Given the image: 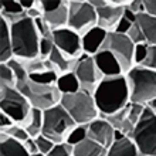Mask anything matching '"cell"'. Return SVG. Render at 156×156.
I'll return each instance as SVG.
<instances>
[{"mask_svg": "<svg viewBox=\"0 0 156 156\" xmlns=\"http://www.w3.org/2000/svg\"><path fill=\"white\" fill-rule=\"evenodd\" d=\"M128 9L135 13L136 16L140 14V13H144V0H129Z\"/></svg>", "mask_w": 156, "mask_h": 156, "instance_id": "obj_42", "label": "cell"}, {"mask_svg": "<svg viewBox=\"0 0 156 156\" xmlns=\"http://www.w3.org/2000/svg\"><path fill=\"white\" fill-rule=\"evenodd\" d=\"M66 111L71 115L77 125H88L99 118V111L91 92L80 90L74 94L61 95L60 101Z\"/></svg>", "mask_w": 156, "mask_h": 156, "instance_id": "obj_5", "label": "cell"}, {"mask_svg": "<svg viewBox=\"0 0 156 156\" xmlns=\"http://www.w3.org/2000/svg\"><path fill=\"white\" fill-rule=\"evenodd\" d=\"M108 31L104 29L95 26L92 29H90L87 33L81 36V44H82V51L85 55H95L99 50H102V45L107 40Z\"/></svg>", "mask_w": 156, "mask_h": 156, "instance_id": "obj_16", "label": "cell"}, {"mask_svg": "<svg viewBox=\"0 0 156 156\" xmlns=\"http://www.w3.org/2000/svg\"><path fill=\"white\" fill-rule=\"evenodd\" d=\"M95 26L97 10L88 0H68V29L82 36Z\"/></svg>", "mask_w": 156, "mask_h": 156, "instance_id": "obj_9", "label": "cell"}, {"mask_svg": "<svg viewBox=\"0 0 156 156\" xmlns=\"http://www.w3.org/2000/svg\"><path fill=\"white\" fill-rule=\"evenodd\" d=\"M36 139V144H37V148H38V152L43 153V155H48L51 152V149L54 148V142L51 139H48L47 136L44 135H38L37 138H34Z\"/></svg>", "mask_w": 156, "mask_h": 156, "instance_id": "obj_36", "label": "cell"}, {"mask_svg": "<svg viewBox=\"0 0 156 156\" xmlns=\"http://www.w3.org/2000/svg\"><path fill=\"white\" fill-rule=\"evenodd\" d=\"M0 17L4 19L9 24H14L26 19L27 12L21 7L19 0H10V2L4 0L0 3Z\"/></svg>", "mask_w": 156, "mask_h": 156, "instance_id": "obj_19", "label": "cell"}, {"mask_svg": "<svg viewBox=\"0 0 156 156\" xmlns=\"http://www.w3.org/2000/svg\"><path fill=\"white\" fill-rule=\"evenodd\" d=\"M128 38L133 43V44H140V43H146V40H145V36L144 33H142V30H140L139 24L138 23H133L132 24V27L129 29V31H128Z\"/></svg>", "mask_w": 156, "mask_h": 156, "instance_id": "obj_37", "label": "cell"}, {"mask_svg": "<svg viewBox=\"0 0 156 156\" xmlns=\"http://www.w3.org/2000/svg\"><path fill=\"white\" fill-rule=\"evenodd\" d=\"M136 23L139 24L146 43L149 45H156V17L140 13L136 16Z\"/></svg>", "mask_w": 156, "mask_h": 156, "instance_id": "obj_24", "label": "cell"}, {"mask_svg": "<svg viewBox=\"0 0 156 156\" xmlns=\"http://www.w3.org/2000/svg\"><path fill=\"white\" fill-rule=\"evenodd\" d=\"M31 156H45V155H43V153H36V155H31Z\"/></svg>", "mask_w": 156, "mask_h": 156, "instance_id": "obj_48", "label": "cell"}, {"mask_svg": "<svg viewBox=\"0 0 156 156\" xmlns=\"http://www.w3.org/2000/svg\"><path fill=\"white\" fill-rule=\"evenodd\" d=\"M7 64H9V67L13 70L14 75H16L17 84H20V82L26 81V80L29 78V73H27V70L24 68V66H23V62H21L20 60H17V58H12Z\"/></svg>", "mask_w": 156, "mask_h": 156, "instance_id": "obj_31", "label": "cell"}, {"mask_svg": "<svg viewBox=\"0 0 156 156\" xmlns=\"http://www.w3.org/2000/svg\"><path fill=\"white\" fill-rule=\"evenodd\" d=\"M2 132H4L6 135L10 136V138H13V139L20 140V142H23V144H24L27 139H30L29 132L24 129V126H21V125H19V123H14L13 126H10L9 129L2 131Z\"/></svg>", "mask_w": 156, "mask_h": 156, "instance_id": "obj_32", "label": "cell"}, {"mask_svg": "<svg viewBox=\"0 0 156 156\" xmlns=\"http://www.w3.org/2000/svg\"><path fill=\"white\" fill-rule=\"evenodd\" d=\"M16 88L29 99L31 107L41 111H45L61 101V92L55 85H41L31 81L30 78L17 84Z\"/></svg>", "mask_w": 156, "mask_h": 156, "instance_id": "obj_6", "label": "cell"}, {"mask_svg": "<svg viewBox=\"0 0 156 156\" xmlns=\"http://www.w3.org/2000/svg\"><path fill=\"white\" fill-rule=\"evenodd\" d=\"M19 2H20L21 7L24 9L26 12H29V10L36 7V2H37V0H19Z\"/></svg>", "mask_w": 156, "mask_h": 156, "instance_id": "obj_45", "label": "cell"}, {"mask_svg": "<svg viewBox=\"0 0 156 156\" xmlns=\"http://www.w3.org/2000/svg\"><path fill=\"white\" fill-rule=\"evenodd\" d=\"M92 57H94L95 64L104 77H118V75L125 74L115 55L109 53L108 50H99Z\"/></svg>", "mask_w": 156, "mask_h": 156, "instance_id": "obj_17", "label": "cell"}, {"mask_svg": "<svg viewBox=\"0 0 156 156\" xmlns=\"http://www.w3.org/2000/svg\"><path fill=\"white\" fill-rule=\"evenodd\" d=\"M114 135H115V128L102 116H99L91 123H88V138L98 142L99 145H102L104 148L108 149L114 144V140H115Z\"/></svg>", "mask_w": 156, "mask_h": 156, "instance_id": "obj_15", "label": "cell"}, {"mask_svg": "<svg viewBox=\"0 0 156 156\" xmlns=\"http://www.w3.org/2000/svg\"><path fill=\"white\" fill-rule=\"evenodd\" d=\"M131 104V102H129ZM129 104H128L125 108H122L121 111L112 114V115H108V116H102L111 123L112 126L115 128L116 131H121L123 135L126 136H131L133 129H135L136 123L132 121L131 118V112H129Z\"/></svg>", "mask_w": 156, "mask_h": 156, "instance_id": "obj_18", "label": "cell"}, {"mask_svg": "<svg viewBox=\"0 0 156 156\" xmlns=\"http://www.w3.org/2000/svg\"><path fill=\"white\" fill-rule=\"evenodd\" d=\"M0 156H30V153L23 142L7 136L0 140Z\"/></svg>", "mask_w": 156, "mask_h": 156, "instance_id": "obj_25", "label": "cell"}, {"mask_svg": "<svg viewBox=\"0 0 156 156\" xmlns=\"http://www.w3.org/2000/svg\"><path fill=\"white\" fill-rule=\"evenodd\" d=\"M24 146H26V149H27V152L30 153V156H31V155H36V153H40V152H38L37 144H36V139H34V138H30V139L26 140V142H24Z\"/></svg>", "mask_w": 156, "mask_h": 156, "instance_id": "obj_44", "label": "cell"}, {"mask_svg": "<svg viewBox=\"0 0 156 156\" xmlns=\"http://www.w3.org/2000/svg\"><path fill=\"white\" fill-rule=\"evenodd\" d=\"M99 111V116H108L121 111L131 102L126 75L104 77L92 94Z\"/></svg>", "mask_w": 156, "mask_h": 156, "instance_id": "obj_1", "label": "cell"}, {"mask_svg": "<svg viewBox=\"0 0 156 156\" xmlns=\"http://www.w3.org/2000/svg\"><path fill=\"white\" fill-rule=\"evenodd\" d=\"M148 50H149L148 43L135 44V50H133V66L138 67L145 61V58L148 55Z\"/></svg>", "mask_w": 156, "mask_h": 156, "instance_id": "obj_34", "label": "cell"}, {"mask_svg": "<svg viewBox=\"0 0 156 156\" xmlns=\"http://www.w3.org/2000/svg\"><path fill=\"white\" fill-rule=\"evenodd\" d=\"M55 87H57L58 91L61 92V95L74 94V92L81 90V85H80V82H78V78H77V75L74 74V71L60 75L57 82H55Z\"/></svg>", "mask_w": 156, "mask_h": 156, "instance_id": "obj_26", "label": "cell"}, {"mask_svg": "<svg viewBox=\"0 0 156 156\" xmlns=\"http://www.w3.org/2000/svg\"><path fill=\"white\" fill-rule=\"evenodd\" d=\"M53 40H54V45L60 51L67 54L68 57L80 58L84 55L82 44H81V36L78 33H75V31H73L71 29H68V27L54 30Z\"/></svg>", "mask_w": 156, "mask_h": 156, "instance_id": "obj_14", "label": "cell"}, {"mask_svg": "<svg viewBox=\"0 0 156 156\" xmlns=\"http://www.w3.org/2000/svg\"><path fill=\"white\" fill-rule=\"evenodd\" d=\"M47 60L53 64V67L55 68V71H57L58 74L61 75V74H66V73L74 71V68H75V66H77V62L80 58L68 57L67 54L60 51L57 47H54Z\"/></svg>", "mask_w": 156, "mask_h": 156, "instance_id": "obj_20", "label": "cell"}, {"mask_svg": "<svg viewBox=\"0 0 156 156\" xmlns=\"http://www.w3.org/2000/svg\"><path fill=\"white\" fill-rule=\"evenodd\" d=\"M144 13L156 17V0H144Z\"/></svg>", "mask_w": 156, "mask_h": 156, "instance_id": "obj_41", "label": "cell"}, {"mask_svg": "<svg viewBox=\"0 0 156 156\" xmlns=\"http://www.w3.org/2000/svg\"><path fill=\"white\" fill-rule=\"evenodd\" d=\"M148 107L151 108V109H152V111H153V114H155V115H156V99H153V101H151V102L148 104Z\"/></svg>", "mask_w": 156, "mask_h": 156, "instance_id": "obj_47", "label": "cell"}, {"mask_svg": "<svg viewBox=\"0 0 156 156\" xmlns=\"http://www.w3.org/2000/svg\"><path fill=\"white\" fill-rule=\"evenodd\" d=\"M77 126L74 119L66 111L61 104L43 111V132L41 135L47 136L54 144L66 142L70 132Z\"/></svg>", "mask_w": 156, "mask_h": 156, "instance_id": "obj_4", "label": "cell"}, {"mask_svg": "<svg viewBox=\"0 0 156 156\" xmlns=\"http://www.w3.org/2000/svg\"><path fill=\"white\" fill-rule=\"evenodd\" d=\"M74 74L77 75L81 90L88 91L91 94H94L99 82L104 80V75L101 74V71L98 70V67L94 61V57L85 55V54L80 57L74 68Z\"/></svg>", "mask_w": 156, "mask_h": 156, "instance_id": "obj_11", "label": "cell"}, {"mask_svg": "<svg viewBox=\"0 0 156 156\" xmlns=\"http://www.w3.org/2000/svg\"><path fill=\"white\" fill-rule=\"evenodd\" d=\"M129 138L135 142L140 153L156 156V115L148 105Z\"/></svg>", "mask_w": 156, "mask_h": 156, "instance_id": "obj_7", "label": "cell"}, {"mask_svg": "<svg viewBox=\"0 0 156 156\" xmlns=\"http://www.w3.org/2000/svg\"><path fill=\"white\" fill-rule=\"evenodd\" d=\"M44 20L53 30L64 29L68 23V2L64 0H37Z\"/></svg>", "mask_w": 156, "mask_h": 156, "instance_id": "obj_12", "label": "cell"}, {"mask_svg": "<svg viewBox=\"0 0 156 156\" xmlns=\"http://www.w3.org/2000/svg\"><path fill=\"white\" fill-rule=\"evenodd\" d=\"M108 149L104 148L98 142L87 138L82 142L74 145V153L73 156H107Z\"/></svg>", "mask_w": 156, "mask_h": 156, "instance_id": "obj_23", "label": "cell"}, {"mask_svg": "<svg viewBox=\"0 0 156 156\" xmlns=\"http://www.w3.org/2000/svg\"><path fill=\"white\" fill-rule=\"evenodd\" d=\"M123 17H125L126 20H129L131 23H136V14L133 12H131V10L128 9V6L125 7V10H123Z\"/></svg>", "mask_w": 156, "mask_h": 156, "instance_id": "obj_46", "label": "cell"}, {"mask_svg": "<svg viewBox=\"0 0 156 156\" xmlns=\"http://www.w3.org/2000/svg\"><path fill=\"white\" fill-rule=\"evenodd\" d=\"M21 126H24V129L29 132L30 138H37L38 135H41V132H43V111L33 108L27 121Z\"/></svg>", "mask_w": 156, "mask_h": 156, "instance_id": "obj_27", "label": "cell"}, {"mask_svg": "<svg viewBox=\"0 0 156 156\" xmlns=\"http://www.w3.org/2000/svg\"><path fill=\"white\" fill-rule=\"evenodd\" d=\"M102 50H108L109 53L115 55V58L119 61L122 67L123 73L126 74L133 66V50L135 44L132 43L128 36L116 33H108L107 40L102 45Z\"/></svg>", "mask_w": 156, "mask_h": 156, "instance_id": "obj_10", "label": "cell"}, {"mask_svg": "<svg viewBox=\"0 0 156 156\" xmlns=\"http://www.w3.org/2000/svg\"><path fill=\"white\" fill-rule=\"evenodd\" d=\"M132 24L133 23H131L129 20H126L125 17L122 16V19L119 20V23L116 24V27H115V30L112 31V33H116V34H123V36H126L128 34V31H129V29L132 27Z\"/></svg>", "mask_w": 156, "mask_h": 156, "instance_id": "obj_40", "label": "cell"}, {"mask_svg": "<svg viewBox=\"0 0 156 156\" xmlns=\"http://www.w3.org/2000/svg\"><path fill=\"white\" fill-rule=\"evenodd\" d=\"M0 109L16 123L24 125L33 107L17 88L0 87Z\"/></svg>", "mask_w": 156, "mask_h": 156, "instance_id": "obj_8", "label": "cell"}, {"mask_svg": "<svg viewBox=\"0 0 156 156\" xmlns=\"http://www.w3.org/2000/svg\"><path fill=\"white\" fill-rule=\"evenodd\" d=\"M138 67H144V68H148V70L156 71V45H149L148 55L145 58V61Z\"/></svg>", "mask_w": 156, "mask_h": 156, "instance_id": "obj_38", "label": "cell"}, {"mask_svg": "<svg viewBox=\"0 0 156 156\" xmlns=\"http://www.w3.org/2000/svg\"><path fill=\"white\" fill-rule=\"evenodd\" d=\"M34 24L37 27V31L40 34L41 38H53V31L54 30L48 26V23L44 20V17H38L34 20Z\"/></svg>", "mask_w": 156, "mask_h": 156, "instance_id": "obj_35", "label": "cell"}, {"mask_svg": "<svg viewBox=\"0 0 156 156\" xmlns=\"http://www.w3.org/2000/svg\"><path fill=\"white\" fill-rule=\"evenodd\" d=\"M131 102L148 105L156 99V71L144 67H132L126 74Z\"/></svg>", "mask_w": 156, "mask_h": 156, "instance_id": "obj_3", "label": "cell"}, {"mask_svg": "<svg viewBox=\"0 0 156 156\" xmlns=\"http://www.w3.org/2000/svg\"><path fill=\"white\" fill-rule=\"evenodd\" d=\"M139 149L129 136H123L122 139L114 140V144L108 148L107 156H139Z\"/></svg>", "mask_w": 156, "mask_h": 156, "instance_id": "obj_22", "label": "cell"}, {"mask_svg": "<svg viewBox=\"0 0 156 156\" xmlns=\"http://www.w3.org/2000/svg\"><path fill=\"white\" fill-rule=\"evenodd\" d=\"M14 123H16V122H14V121H13V119L7 115V114L0 112V129H2V131H6V129H9V128L13 126Z\"/></svg>", "mask_w": 156, "mask_h": 156, "instance_id": "obj_43", "label": "cell"}, {"mask_svg": "<svg viewBox=\"0 0 156 156\" xmlns=\"http://www.w3.org/2000/svg\"><path fill=\"white\" fill-rule=\"evenodd\" d=\"M12 58H14V55H13L10 24L0 17V61L9 62Z\"/></svg>", "mask_w": 156, "mask_h": 156, "instance_id": "obj_21", "label": "cell"}, {"mask_svg": "<svg viewBox=\"0 0 156 156\" xmlns=\"http://www.w3.org/2000/svg\"><path fill=\"white\" fill-rule=\"evenodd\" d=\"M54 45V40L53 38H41L40 40V57L41 58H48V55L51 54Z\"/></svg>", "mask_w": 156, "mask_h": 156, "instance_id": "obj_39", "label": "cell"}, {"mask_svg": "<svg viewBox=\"0 0 156 156\" xmlns=\"http://www.w3.org/2000/svg\"><path fill=\"white\" fill-rule=\"evenodd\" d=\"M17 80L13 70L9 67L7 62H0V87L16 88Z\"/></svg>", "mask_w": 156, "mask_h": 156, "instance_id": "obj_29", "label": "cell"}, {"mask_svg": "<svg viewBox=\"0 0 156 156\" xmlns=\"http://www.w3.org/2000/svg\"><path fill=\"white\" fill-rule=\"evenodd\" d=\"M73 153H74V146L68 142H61L54 145V148L47 156H73Z\"/></svg>", "mask_w": 156, "mask_h": 156, "instance_id": "obj_33", "label": "cell"}, {"mask_svg": "<svg viewBox=\"0 0 156 156\" xmlns=\"http://www.w3.org/2000/svg\"><path fill=\"white\" fill-rule=\"evenodd\" d=\"M58 77H60V74L54 70H45V71H41V73H37V74L29 75V78L31 81L41 84V85H55Z\"/></svg>", "mask_w": 156, "mask_h": 156, "instance_id": "obj_28", "label": "cell"}, {"mask_svg": "<svg viewBox=\"0 0 156 156\" xmlns=\"http://www.w3.org/2000/svg\"><path fill=\"white\" fill-rule=\"evenodd\" d=\"M13 55L17 60H33L40 57V34L34 20L26 17L19 23L10 24Z\"/></svg>", "mask_w": 156, "mask_h": 156, "instance_id": "obj_2", "label": "cell"}, {"mask_svg": "<svg viewBox=\"0 0 156 156\" xmlns=\"http://www.w3.org/2000/svg\"><path fill=\"white\" fill-rule=\"evenodd\" d=\"M128 4L129 0H108L105 6L97 9V26L108 33H112L122 19L123 10Z\"/></svg>", "mask_w": 156, "mask_h": 156, "instance_id": "obj_13", "label": "cell"}, {"mask_svg": "<svg viewBox=\"0 0 156 156\" xmlns=\"http://www.w3.org/2000/svg\"><path fill=\"white\" fill-rule=\"evenodd\" d=\"M88 138V125H77V126L70 132V135L67 138L66 142H68L70 145H77L80 142H82L84 139Z\"/></svg>", "mask_w": 156, "mask_h": 156, "instance_id": "obj_30", "label": "cell"}]
</instances>
